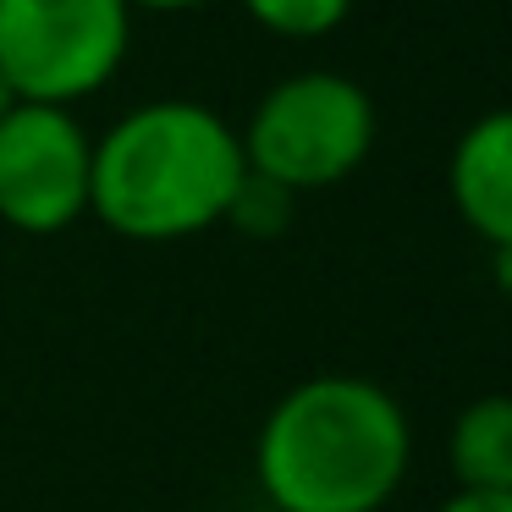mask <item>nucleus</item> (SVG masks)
<instances>
[{"instance_id":"f257e3e1","label":"nucleus","mask_w":512,"mask_h":512,"mask_svg":"<svg viewBox=\"0 0 512 512\" xmlns=\"http://www.w3.org/2000/svg\"><path fill=\"white\" fill-rule=\"evenodd\" d=\"M408 463V408L364 375L298 380L254 441L259 496L276 512H380Z\"/></svg>"},{"instance_id":"f03ea898","label":"nucleus","mask_w":512,"mask_h":512,"mask_svg":"<svg viewBox=\"0 0 512 512\" xmlns=\"http://www.w3.org/2000/svg\"><path fill=\"white\" fill-rule=\"evenodd\" d=\"M243 177V138L221 111L149 100L94 138L89 215L127 243H182L226 221Z\"/></svg>"},{"instance_id":"7ed1b4c3","label":"nucleus","mask_w":512,"mask_h":512,"mask_svg":"<svg viewBox=\"0 0 512 512\" xmlns=\"http://www.w3.org/2000/svg\"><path fill=\"white\" fill-rule=\"evenodd\" d=\"M254 177L287 188L292 199L347 182L375 149V100L342 72H292L254 105L243 133Z\"/></svg>"},{"instance_id":"20e7f679","label":"nucleus","mask_w":512,"mask_h":512,"mask_svg":"<svg viewBox=\"0 0 512 512\" xmlns=\"http://www.w3.org/2000/svg\"><path fill=\"white\" fill-rule=\"evenodd\" d=\"M133 45L127 0H0V78L28 105L100 94Z\"/></svg>"},{"instance_id":"39448f33","label":"nucleus","mask_w":512,"mask_h":512,"mask_svg":"<svg viewBox=\"0 0 512 512\" xmlns=\"http://www.w3.org/2000/svg\"><path fill=\"white\" fill-rule=\"evenodd\" d=\"M94 138L61 105L17 100L0 116V221L28 237H56L89 215Z\"/></svg>"},{"instance_id":"423d86ee","label":"nucleus","mask_w":512,"mask_h":512,"mask_svg":"<svg viewBox=\"0 0 512 512\" xmlns=\"http://www.w3.org/2000/svg\"><path fill=\"white\" fill-rule=\"evenodd\" d=\"M446 188L479 243L512 248V105L463 127L446 160Z\"/></svg>"},{"instance_id":"0eeeda50","label":"nucleus","mask_w":512,"mask_h":512,"mask_svg":"<svg viewBox=\"0 0 512 512\" xmlns=\"http://www.w3.org/2000/svg\"><path fill=\"white\" fill-rule=\"evenodd\" d=\"M446 463L457 474V490H512V397L490 391L474 397L452 419Z\"/></svg>"},{"instance_id":"6e6552de","label":"nucleus","mask_w":512,"mask_h":512,"mask_svg":"<svg viewBox=\"0 0 512 512\" xmlns=\"http://www.w3.org/2000/svg\"><path fill=\"white\" fill-rule=\"evenodd\" d=\"M243 12L254 17L265 34L281 39H320L353 17V0H243Z\"/></svg>"},{"instance_id":"1a4fd4ad","label":"nucleus","mask_w":512,"mask_h":512,"mask_svg":"<svg viewBox=\"0 0 512 512\" xmlns=\"http://www.w3.org/2000/svg\"><path fill=\"white\" fill-rule=\"evenodd\" d=\"M292 204L298 199H292L287 188H276V182H265V177L248 171L243 188H237V199H232V210H226V221H232L243 237H281L292 226Z\"/></svg>"},{"instance_id":"9d476101","label":"nucleus","mask_w":512,"mask_h":512,"mask_svg":"<svg viewBox=\"0 0 512 512\" xmlns=\"http://www.w3.org/2000/svg\"><path fill=\"white\" fill-rule=\"evenodd\" d=\"M435 512H512V490H457Z\"/></svg>"},{"instance_id":"9b49d317","label":"nucleus","mask_w":512,"mask_h":512,"mask_svg":"<svg viewBox=\"0 0 512 512\" xmlns=\"http://www.w3.org/2000/svg\"><path fill=\"white\" fill-rule=\"evenodd\" d=\"M490 276L501 292H512V248H490Z\"/></svg>"},{"instance_id":"f8f14e48","label":"nucleus","mask_w":512,"mask_h":512,"mask_svg":"<svg viewBox=\"0 0 512 512\" xmlns=\"http://www.w3.org/2000/svg\"><path fill=\"white\" fill-rule=\"evenodd\" d=\"M127 6H144V12H193V6H204V0H127Z\"/></svg>"},{"instance_id":"ddd939ff","label":"nucleus","mask_w":512,"mask_h":512,"mask_svg":"<svg viewBox=\"0 0 512 512\" xmlns=\"http://www.w3.org/2000/svg\"><path fill=\"white\" fill-rule=\"evenodd\" d=\"M12 105H17V94H12V83H6V78H0V116H6V111H12Z\"/></svg>"}]
</instances>
